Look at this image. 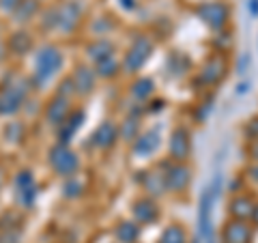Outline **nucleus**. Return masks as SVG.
Returning <instances> with one entry per match:
<instances>
[{"label":"nucleus","mask_w":258,"mask_h":243,"mask_svg":"<svg viewBox=\"0 0 258 243\" xmlns=\"http://www.w3.org/2000/svg\"><path fill=\"white\" fill-rule=\"evenodd\" d=\"M144 188H147V192L153 194V196H159V194H164L168 190L166 188V181H164V174H159V172H147Z\"/></svg>","instance_id":"nucleus-24"},{"label":"nucleus","mask_w":258,"mask_h":243,"mask_svg":"<svg viewBox=\"0 0 258 243\" xmlns=\"http://www.w3.org/2000/svg\"><path fill=\"white\" fill-rule=\"evenodd\" d=\"M151 52H153V43L149 41L147 37H138L134 41V45L129 47V52H127V56H125V69L127 71H140L142 67H144V63L149 60V56H151Z\"/></svg>","instance_id":"nucleus-6"},{"label":"nucleus","mask_w":258,"mask_h":243,"mask_svg":"<svg viewBox=\"0 0 258 243\" xmlns=\"http://www.w3.org/2000/svg\"><path fill=\"white\" fill-rule=\"evenodd\" d=\"M249 88H252V82H249V80H245V82H241V84L237 86V95H245Z\"/></svg>","instance_id":"nucleus-34"},{"label":"nucleus","mask_w":258,"mask_h":243,"mask_svg":"<svg viewBox=\"0 0 258 243\" xmlns=\"http://www.w3.org/2000/svg\"><path fill=\"white\" fill-rule=\"evenodd\" d=\"M71 80H74L76 93L80 95H88L95 88V71H91L88 67H78Z\"/></svg>","instance_id":"nucleus-18"},{"label":"nucleus","mask_w":258,"mask_h":243,"mask_svg":"<svg viewBox=\"0 0 258 243\" xmlns=\"http://www.w3.org/2000/svg\"><path fill=\"white\" fill-rule=\"evenodd\" d=\"M134 217L140 224H153L159 217V209L151 198H140L134 202Z\"/></svg>","instance_id":"nucleus-13"},{"label":"nucleus","mask_w":258,"mask_h":243,"mask_svg":"<svg viewBox=\"0 0 258 243\" xmlns=\"http://www.w3.org/2000/svg\"><path fill=\"white\" fill-rule=\"evenodd\" d=\"M28 93V82L18 80V84H9L7 88L0 91V114H15L22 103L24 97Z\"/></svg>","instance_id":"nucleus-5"},{"label":"nucleus","mask_w":258,"mask_h":243,"mask_svg":"<svg viewBox=\"0 0 258 243\" xmlns=\"http://www.w3.org/2000/svg\"><path fill=\"white\" fill-rule=\"evenodd\" d=\"M247 11H249V15H258V0H249V5H247Z\"/></svg>","instance_id":"nucleus-35"},{"label":"nucleus","mask_w":258,"mask_h":243,"mask_svg":"<svg viewBox=\"0 0 258 243\" xmlns=\"http://www.w3.org/2000/svg\"><path fill=\"white\" fill-rule=\"evenodd\" d=\"M18 196H20V202L24 207H30L32 202L37 198V185H35V179H32V174L28 170H24V172L18 174Z\"/></svg>","instance_id":"nucleus-12"},{"label":"nucleus","mask_w":258,"mask_h":243,"mask_svg":"<svg viewBox=\"0 0 258 243\" xmlns=\"http://www.w3.org/2000/svg\"><path fill=\"white\" fill-rule=\"evenodd\" d=\"M20 136H22V125L13 123V125H9V127H7V138H9V140L18 142V140H20Z\"/></svg>","instance_id":"nucleus-30"},{"label":"nucleus","mask_w":258,"mask_h":243,"mask_svg":"<svg viewBox=\"0 0 258 243\" xmlns=\"http://www.w3.org/2000/svg\"><path fill=\"white\" fill-rule=\"evenodd\" d=\"M62 67V54L58 47L54 45H45L41 52L37 56V63H35V84L37 86H43L47 80H52L56 74L60 71Z\"/></svg>","instance_id":"nucleus-2"},{"label":"nucleus","mask_w":258,"mask_h":243,"mask_svg":"<svg viewBox=\"0 0 258 243\" xmlns=\"http://www.w3.org/2000/svg\"><path fill=\"white\" fill-rule=\"evenodd\" d=\"M159 134L157 132H147L142 134L138 140L134 144V151L138 153V155H153L157 149H159Z\"/></svg>","instance_id":"nucleus-19"},{"label":"nucleus","mask_w":258,"mask_h":243,"mask_svg":"<svg viewBox=\"0 0 258 243\" xmlns=\"http://www.w3.org/2000/svg\"><path fill=\"white\" fill-rule=\"evenodd\" d=\"M254 200L249 198V196H235L230 200V215H232V220H241V222H245L247 217H252L254 213Z\"/></svg>","instance_id":"nucleus-16"},{"label":"nucleus","mask_w":258,"mask_h":243,"mask_svg":"<svg viewBox=\"0 0 258 243\" xmlns=\"http://www.w3.org/2000/svg\"><path fill=\"white\" fill-rule=\"evenodd\" d=\"M80 18H82V7L78 3H64L60 9L56 11V26L64 32H69L78 26Z\"/></svg>","instance_id":"nucleus-10"},{"label":"nucleus","mask_w":258,"mask_h":243,"mask_svg":"<svg viewBox=\"0 0 258 243\" xmlns=\"http://www.w3.org/2000/svg\"><path fill=\"white\" fill-rule=\"evenodd\" d=\"M153 91H155V84H153L151 78H140V80H136L134 86H132V95H134L138 101H147L149 97L153 95Z\"/></svg>","instance_id":"nucleus-23"},{"label":"nucleus","mask_w":258,"mask_h":243,"mask_svg":"<svg viewBox=\"0 0 258 243\" xmlns=\"http://www.w3.org/2000/svg\"><path fill=\"white\" fill-rule=\"evenodd\" d=\"M164 181L170 192H185L191 183V170L185 164H168L164 172Z\"/></svg>","instance_id":"nucleus-7"},{"label":"nucleus","mask_w":258,"mask_h":243,"mask_svg":"<svg viewBox=\"0 0 258 243\" xmlns=\"http://www.w3.org/2000/svg\"><path fill=\"white\" fill-rule=\"evenodd\" d=\"M22 0H0V9L3 11H15Z\"/></svg>","instance_id":"nucleus-31"},{"label":"nucleus","mask_w":258,"mask_h":243,"mask_svg":"<svg viewBox=\"0 0 258 243\" xmlns=\"http://www.w3.org/2000/svg\"><path fill=\"white\" fill-rule=\"evenodd\" d=\"M140 237V228L134 222H120L116 226V239L120 243H136Z\"/></svg>","instance_id":"nucleus-22"},{"label":"nucleus","mask_w":258,"mask_h":243,"mask_svg":"<svg viewBox=\"0 0 258 243\" xmlns=\"http://www.w3.org/2000/svg\"><path fill=\"white\" fill-rule=\"evenodd\" d=\"M28 47H30V37L24 35V32H20V35H15V37L11 39V50H13V52L22 54V52H26Z\"/></svg>","instance_id":"nucleus-28"},{"label":"nucleus","mask_w":258,"mask_h":243,"mask_svg":"<svg viewBox=\"0 0 258 243\" xmlns=\"http://www.w3.org/2000/svg\"><path fill=\"white\" fill-rule=\"evenodd\" d=\"M252 65V58H249V54H243L239 60V74H245V69Z\"/></svg>","instance_id":"nucleus-32"},{"label":"nucleus","mask_w":258,"mask_h":243,"mask_svg":"<svg viewBox=\"0 0 258 243\" xmlns=\"http://www.w3.org/2000/svg\"><path fill=\"white\" fill-rule=\"evenodd\" d=\"M196 15L209 28L222 30V28H226V24H228L230 9L226 3H222V0H213V3H203L200 7H196Z\"/></svg>","instance_id":"nucleus-3"},{"label":"nucleus","mask_w":258,"mask_h":243,"mask_svg":"<svg viewBox=\"0 0 258 243\" xmlns=\"http://www.w3.org/2000/svg\"><path fill=\"white\" fill-rule=\"evenodd\" d=\"M191 153V140L189 132L185 127H176L170 136V159L174 164H183Z\"/></svg>","instance_id":"nucleus-8"},{"label":"nucleus","mask_w":258,"mask_h":243,"mask_svg":"<svg viewBox=\"0 0 258 243\" xmlns=\"http://www.w3.org/2000/svg\"><path fill=\"white\" fill-rule=\"evenodd\" d=\"M45 116L52 125H60L62 120L69 116V101L58 95L56 99L50 101V106H47V110H45Z\"/></svg>","instance_id":"nucleus-17"},{"label":"nucleus","mask_w":258,"mask_h":243,"mask_svg":"<svg viewBox=\"0 0 258 243\" xmlns=\"http://www.w3.org/2000/svg\"><path fill=\"white\" fill-rule=\"evenodd\" d=\"M123 7H125V9H134L136 3H134V0H123Z\"/></svg>","instance_id":"nucleus-37"},{"label":"nucleus","mask_w":258,"mask_h":243,"mask_svg":"<svg viewBox=\"0 0 258 243\" xmlns=\"http://www.w3.org/2000/svg\"><path fill=\"white\" fill-rule=\"evenodd\" d=\"M95 74L97 76H101V78H112V76H116L118 74V63L112 58H106V60H99V63H95Z\"/></svg>","instance_id":"nucleus-25"},{"label":"nucleus","mask_w":258,"mask_h":243,"mask_svg":"<svg viewBox=\"0 0 258 243\" xmlns=\"http://www.w3.org/2000/svg\"><path fill=\"white\" fill-rule=\"evenodd\" d=\"M247 153L252 155V159L258 161V138H252V142H249V147H247Z\"/></svg>","instance_id":"nucleus-33"},{"label":"nucleus","mask_w":258,"mask_h":243,"mask_svg":"<svg viewBox=\"0 0 258 243\" xmlns=\"http://www.w3.org/2000/svg\"><path fill=\"white\" fill-rule=\"evenodd\" d=\"M112 54H114V45H112L110 41H106V39H99V41L88 45V56H91L95 63L106 60V58H110Z\"/></svg>","instance_id":"nucleus-20"},{"label":"nucleus","mask_w":258,"mask_h":243,"mask_svg":"<svg viewBox=\"0 0 258 243\" xmlns=\"http://www.w3.org/2000/svg\"><path fill=\"white\" fill-rule=\"evenodd\" d=\"M84 123V112L80 110V112H71V114L62 120V123L58 125V144H67L71 138H74V134L78 132L80 127H82Z\"/></svg>","instance_id":"nucleus-15"},{"label":"nucleus","mask_w":258,"mask_h":243,"mask_svg":"<svg viewBox=\"0 0 258 243\" xmlns=\"http://www.w3.org/2000/svg\"><path fill=\"white\" fill-rule=\"evenodd\" d=\"M252 241V230L241 220H232L224 226L222 230V243H249Z\"/></svg>","instance_id":"nucleus-11"},{"label":"nucleus","mask_w":258,"mask_h":243,"mask_svg":"<svg viewBox=\"0 0 258 243\" xmlns=\"http://www.w3.org/2000/svg\"><path fill=\"white\" fill-rule=\"evenodd\" d=\"M50 166L54 168L56 174L71 176V174L78 172L80 161L76 157V153L71 151L67 144H56V147L50 151Z\"/></svg>","instance_id":"nucleus-4"},{"label":"nucleus","mask_w":258,"mask_h":243,"mask_svg":"<svg viewBox=\"0 0 258 243\" xmlns=\"http://www.w3.org/2000/svg\"><path fill=\"white\" fill-rule=\"evenodd\" d=\"M35 11H37V3H35V0H22L20 7L13 13H15V18H18V22H24L26 18H30Z\"/></svg>","instance_id":"nucleus-26"},{"label":"nucleus","mask_w":258,"mask_h":243,"mask_svg":"<svg viewBox=\"0 0 258 243\" xmlns=\"http://www.w3.org/2000/svg\"><path fill=\"white\" fill-rule=\"evenodd\" d=\"M247 174H249V176H252V179H254V181L258 183V164H254V166H249V168H247Z\"/></svg>","instance_id":"nucleus-36"},{"label":"nucleus","mask_w":258,"mask_h":243,"mask_svg":"<svg viewBox=\"0 0 258 243\" xmlns=\"http://www.w3.org/2000/svg\"><path fill=\"white\" fill-rule=\"evenodd\" d=\"M224 76H226V60H224V56L213 54L211 58L203 65V69H200V74H198V80L203 84H217Z\"/></svg>","instance_id":"nucleus-9"},{"label":"nucleus","mask_w":258,"mask_h":243,"mask_svg":"<svg viewBox=\"0 0 258 243\" xmlns=\"http://www.w3.org/2000/svg\"><path fill=\"white\" fill-rule=\"evenodd\" d=\"M82 194V185H80L78 181H69V183H64V196H69V198H76Z\"/></svg>","instance_id":"nucleus-29"},{"label":"nucleus","mask_w":258,"mask_h":243,"mask_svg":"<svg viewBox=\"0 0 258 243\" xmlns=\"http://www.w3.org/2000/svg\"><path fill=\"white\" fill-rule=\"evenodd\" d=\"M252 217H254V222H256V224H258V205H256V207H254V213H252Z\"/></svg>","instance_id":"nucleus-38"},{"label":"nucleus","mask_w":258,"mask_h":243,"mask_svg":"<svg viewBox=\"0 0 258 243\" xmlns=\"http://www.w3.org/2000/svg\"><path fill=\"white\" fill-rule=\"evenodd\" d=\"M157 243H187V232L181 224H170L168 228L161 232Z\"/></svg>","instance_id":"nucleus-21"},{"label":"nucleus","mask_w":258,"mask_h":243,"mask_svg":"<svg viewBox=\"0 0 258 243\" xmlns=\"http://www.w3.org/2000/svg\"><path fill=\"white\" fill-rule=\"evenodd\" d=\"M220 188H222V174H215V179L211 183V188H207L200 196V205H198V230L200 237L205 241L211 243L213 241V222H211V213H213V205L217 196H220Z\"/></svg>","instance_id":"nucleus-1"},{"label":"nucleus","mask_w":258,"mask_h":243,"mask_svg":"<svg viewBox=\"0 0 258 243\" xmlns=\"http://www.w3.org/2000/svg\"><path fill=\"white\" fill-rule=\"evenodd\" d=\"M138 129H140V125H138V120L136 118H127L125 120V125H123V129H120V136H123V140H136V136H138Z\"/></svg>","instance_id":"nucleus-27"},{"label":"nucleus","mask_w":258,"mask_h":243,"mask_svg":"<svg viewBox=\"0 0 258 243\" xmlns=\"http://www.w3.org/2000/svg\"><path fill=\"white\" fill-rule=\"evenodd\" d=\"M118 138V129L114 123H110V120H106V123H101L99 127L95 129L93 134V144L97 149H110L112 144L116 142Z\"/></svg>","instance_id":"nucleus-14"}]
</instances>
